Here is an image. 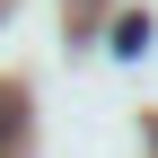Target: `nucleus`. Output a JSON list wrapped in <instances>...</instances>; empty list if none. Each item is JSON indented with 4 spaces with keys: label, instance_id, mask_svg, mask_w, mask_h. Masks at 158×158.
Returning <instances> with one entry per match:
<instances>
[{
    "label": "nucleus",
    "instance_id": "nucleus-2",
    "mask_svg": "<svg viewBox=\"0 0 158 158\" xmlns=\"http://www.w3.org/2000/svg\"><path fill=\"white\" fill-rule=\"evenodd\" d=\"M9 123H18V114H9V97H0V141H9Z\"/></svg>",
    "mask_w": 158,
    "mask_h": 158
},
{
    "label": "nucleus",
    "instance_id": "nucleus-1",
    "mask_svg": "<svg viewBox=\"0 0 158 158\" xmlns=\"http://www.w3.org/2000/svg\"><path fill=\"white\" fill-rule=\"evenodd\" d=\"M114 53H149V18H123L114 27Z\"/></svg>",
    "mask_w": 158,
    "mask_h": 158
}]
</instances>
